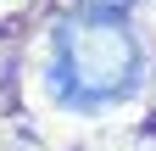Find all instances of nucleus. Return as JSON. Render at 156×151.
I'll use <instances>...</instances> for the list:
<instances>
[{
  "instance_id": "nucleus-1",
  "label": "nucleus",
  "mask_w": 156,
  "mask_h": 151,
  "mask_svg": "<svg viewBox=\"0 0 156 151\" xmlns=\"http://www.w3.org/2000/svg\"><path fill=\"white\" fill-rule=\"evenodd\" d=\"M145 56L123 11H78L67 23H56L50 39V67L45 84L62 106H112L140 90Z\"/></svg>"
},
{
  "instance_id": "nucleus-2",
  "label": "nucleus",
  "mask_w": 156,
  "mask_h": 151,
  "mask_svg": "<svg viewBox=\"0 0 156 151\" xmlns=\"http://www.w3.org/2000/svg\"><path fill=\"white\" fill-rule=\"evenodd\" d=\"M84 6H89V11H128L134 0H84Z\"/></svg>"
}]
</instances>
